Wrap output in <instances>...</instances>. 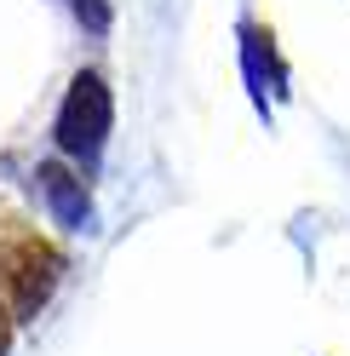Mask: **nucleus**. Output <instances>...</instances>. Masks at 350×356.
Masks as SVG:
<instances>
[{"mask_svg": "<svg viewBox=\"0 0 350 356\" xmlns=\"http://www.w3.org/2000/svg\"><path fill=\"white\" fill-rule=\"evenodd\" d=\"M0 282H6L12 305L24 310V316H35V310L47 305L52 282H58V253L47 248V241H35V236L17 230L6 248H0Z\"/></svg>", "mask_w": 350, "mask_h": 356, "instance_id": "nucleus-1", "label": "nucleus"}, {"mask_svg": "<svg viewBox=\"0 0 350 356\" xmlns=\"http://www.w3.org/2000/svg\"><path fill=\"white\" fill-rule=\"evenodd\" d=\"M109 132V86L98 75H81L63 98V115H58V144L75 149V155H92Z\"/></svg>", "mask_w": 350, "mask_h": 356, "instance_id": "nucleus-2", "label": "nucleus"}, {"mask_svg": "<svg viewBox=\"0 0 350 356\" xmlns=\"http://www.w3.org/2000/svg\"><path fill=\"white\" fill-rule=\"evenodd\" d=\"M6 345H12V316H6V305H0V356H6Z\"/></svg>", "mask_w": 350, "mask_h": 356, "instance_id": "nucleus-3", "label": "nucleus"}]
</instances>
